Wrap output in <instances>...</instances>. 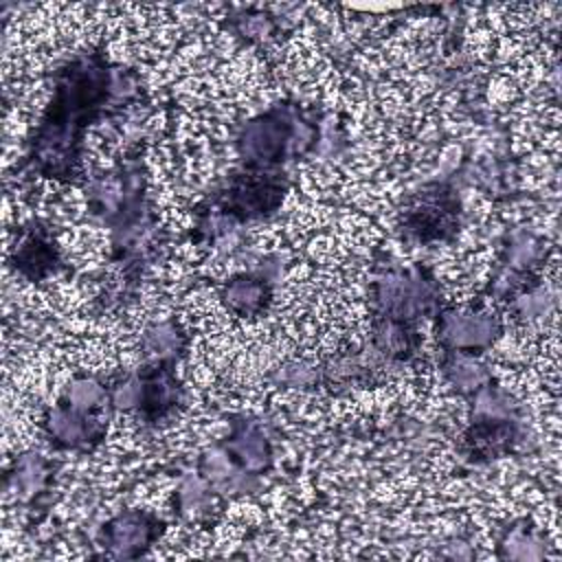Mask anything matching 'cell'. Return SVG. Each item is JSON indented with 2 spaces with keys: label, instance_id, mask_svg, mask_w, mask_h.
Segmentation results:
<instances>
[{
  "label": "cell",
  "instance_id": "14",
  "mask_svg": "<svg viewBox=\"0 0 562 562\" xmlns=\"http://www.w3.org/2000/svg\"><path fill=\"white\" fill-rule=\"evenodd\" d=\"M110 400L105 386H101L99 382L94 380H77L68 386L66 395H64V402H68L70 406H77V408H83V411H99L101 406H105Z\"/></svg>",
  "mask_w": 562,
  "mask_h": 562
},
{
  "label": "cell",
  "instance_id": "1",
  "mask_svg": "<svg viewBox=\"0 0 562 562\" xmlns=\"http://www.w3.org/2000/svg\"><path fill=\"white\" fill-rule=\"evenodd\" d=\"M119 77L103 53H79L53 77V99L46 105L26 151V162L40 176L75 180L81 167L83 134L116 97Z\"/></svg>",
  "mask_w": 562,
  "mask_h": 562
},
{
  "label": "cell",
  "instance_id": "7",
  "mask_svg": "<svg viewBox=\"0 0 562 562\" xmlns=\"http://www.w3.org/2000/svg\"><path fill=\"white\" fill-rule=\"evenodd\" d=\"M44 428L50 443L66 450L92 448L105 435V422L99 411H83L64 400L46 413Z\"/></svg>",
  "mask_w": 562,
  "mask_h": 562
},
{
  "label": "cell",
  "instance_id": "10",
  "mask_svg": "<svg viewBox=\"0 0 562 562\" xmlns=\"http://www.w3.org/2000/svg\"><path fill=\"white\" fill-rule=\"evenodd\" d=\"M59 263V248L50 231L42 224H33L31 228H26V233L13 250L15 270L31 281H44L46 277L57 272Z\"/></svg>",
  "mask_w": 562,
  "mask_h": 562
},
{
  "label": "cell",
  "instance_id": "5",
  "mask_svg": "<svg viewBox=\"0 0 562 562\" xmlns=\"http://www.w3.org/2000/svg\"><path fill=\"white\" fill-rule=\"evenodd\" d=\"M288 191V178L279 171H259V169H241L228 184L217 193L213 204H217L220 213L233 217L237 222L261 220L272 215Z\"/></svg>",
  "mask_w": 562,
  "mask_h": 562
},
{
  "label": "cell",
  "instance_id": "3",
  "mask_svg": "<svg viewBox=\"0 0 562 562\" xmlns=\"http://www.w3.org/2000/svg\"><path fill=\"white\" fill-rule=\"evenodd\" d=\"M371 316L417 327L419 321L439 316L441 296L435 277L422 268H393L371 285Z\"/></svg>",
  "mask_w": 562,
  "mask_h": 562
},
{
  "label": "cell",
  "instance_id": "15",
  "mask_svg": "<svg viewBox=\"0 0 562 562\" xmlns=\"http://www.w3.org/2000/svg\"><path fill=\"white\" fill-rule=\"evenodd\" d=\"M450 353H452V360L448 362L450 380L459 389H479L485 382L483 367L476 364L472 358H468V353H459V351H450Z\"/></svg>",
  "mask_w": 562,
  "mask_h": 562
},
{
  "label": "cell",
  "instance_id": "9",
  "mask_svg": "<svg viewBox=\"0 0 562 562\" xmlns=\"http://www.w3.org/2000/svg\"><path fill=\"white\" fill-rule=\"evenodd\" d=\"M437 318V334L448 351L474 353L501 334V323L490 312H439Z\"/></svg>",
  "mask_w": 562,
  "mask_h": 562
},
{
  "label": "cell",
  "instance_id": "11",
  "mask_svg": "<svg viewBox=\"0 0 562 562\" xmlns=\"http://www.w3.org/2000/svg\"><path fill=\"white\" fill-rule=\"evenodd\" d=\"M518 439V426L509 415L479 413L463 435L465 450L472 459H492L509 452Z\"/></svg>",
  "mask_w": 562,
  "mask_h": 562
},
{
  "label": "cell",
  "instance_id": "13",
  "mask_svg": "<svg viewBox=\"0 0 562 562\" xmlns=\"http://www.w3.org/2000/svg\"><path fill=\"white\" fill-rule=\"evenodd\" d=\"M226 448L233 461H237L248 472H261L272 461V452L266 435L257 426L246 422L239 428H235Z\"/></svg>",
  "mask_w": 562,
  "mask_h": 562
},
{
  "label": "cell",
  "instance_id": "12",
  "mask_svg": "<svg viewBox=\"0 0 562 562\" xmlns=\"http://www.w3.org/2000/svg\"><path fill=\"white\" fill-rule=\"evenodd\" d=\"M220 296L235 316H259L270 305L272 285L257 272H241L222 285Z\"/></svg>",
  "mask_w": 562,
  "mask_h": 562
},
{
  "label": "cell",
  "instance_id": "8",
  "mask_svg": "<svg viewBox=\"0 0 562 562\" xmlns=\"http://www.w3.org/2000/svg\"><path fill=\"white\" fill-rule=\"evenodd\" d=\"M182 402V386L173 375V360H154L136 375V408L147 422H160Z\"/></svg>",
  "mask_w": 562,
  "mask_h": 562
},
{
  "label": "cell",
  "instance_id": "2",
  "mask_svg": "<svg viewBox=\"0 0 562 562\" xmlns=\"http://www.w3.org/2000/svg\"><path fill=\"white\" fill-rule=\"evenodd\" d=\"M312 143V127L294 105H274L248 121L237 136L244 169L279 171Z\"/></svg>",
  "mask_w": 562,
  "mask_h": 562
},
{
  "label": "cell",
  "instance_id": "16",
  "mask_svg": "<svg viewBox=\"0 0 562 562\" xmlns=\"http://www.w3.org/2000/svg\"><path fill=\"white\" fill-rule=\"evenodd\" d=\"M46 476V465L40 454H26L15 470V483L22 492H35L42 487Z\"/></svg>",
  "mask_w": 562,
  "mask_h": 562
},
{
  "label": "cell",
  "instance_id": "6",
  "mask_svg": "<svg viewBox=\"0 0 562 562\" xmlns=\"http://www.w3.org/2000/svg\"><path fill=\"white\" fill-rule=\"evenodd\" d=\"M165 522L147 509H125L110 518L99 533L101 547L114 560H132L147 553L162 536Z\"/></svg>",
  "mask_w": 562,
  "mask_h": 562
},
{
  "label": "cell",
  "instance_id": "18",
  "mask_svg": "<svg viewBox=\"0 0 562 562\" xmlns=\"http://www.w3.org/2000/svg\"><path fill=\"white\" fill-rule=\"evenodd\" d=\"M505 551L501 553L503 558H514V560H536L542 558L544 549L542 544H538L531 536L525 533H514L507 544H501Z\"/></svg>",
  "mask_w": 562,
  "mask_h": 562
},
{
  "label": "cell",
  "instance_id": "4",
  "mask_svg": "<svg viewBox=\"0 0 562 562\" xmlns=\"http://www.w3.org/2000/svg\"><path fill=\"white\" fill-rule=\"evenodd\" d=\"M461 217V202L448 182H430L406 202L400 215V228L419 244L448 241Z\"/></svg>",
  "mask_w": 562,
  "mask_h": 562
},
{
  "label": "cell",
  "instance_id": "17",
  "mask_svg": "<svg viewBox=\"0 0 562 562\" xmlns=\"http://www.w3.org/2000/svg\"><path fill=\"white\" fill-rule=\"evenodd\" d=\"M178 331L173 325H158L154 329L147 331V347L160 356V360H171V358H165L167 353H173L178 349Z\"/></svg>",
  "mask_w": 562,
  "mask_h": 562
}]
</instances>
